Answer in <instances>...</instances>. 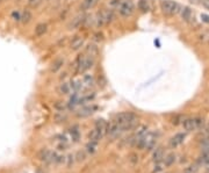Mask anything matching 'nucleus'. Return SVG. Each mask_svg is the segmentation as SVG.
<instances>
[{"label": "nucleus", "instance_id": "1", "mask_svg": "<svg viewBox=\"0 0 209 173\" xmlns=\"http://www.w3.org/2000/svg\"><path fill=\"white\" fill-rule=\"evenodd\" d=\"M94 64V58H92L91 56L86 55L85 52H82L80 55H78V57L76 58L73 66H74V71L78 74H82L86 71H88Z\"/></svg>", "mask_w": 209, "mask_h": 173}, {"label": "nucleus", "instance_id": "2", "mask_svg": "<svg viewBox=\"0 0 209 173\" xmlns=\"http://www.w3.org/2000/svg\"><path fill=\"white\" fill-rule=\"evenodd\" d=\"M115 122L120 124L122 131L130 130L137 124V116L131 112H123L116 115Z\"/></svg>", "mask_w": 209, "mask_h": 173}, {"label": "nucleus", "instance_id": "3", "mask_svg": "<svg viewBox=\"0 0 209 173\" xmlns=\"http://www.w3.org/2000/svg\"><path fill=\"white\" fill-rule=\"evenodd\" d=\"M114 19V14H113V11L112 9H101L100 12L96 13V16H95V25L98 28H101V27H104L109 25Z\"/></svg>", "mask_w": 209, "mask_h": 173}, {"label": "nucleus", "instance_id": "4", "mask_svg": "<svg viewBox=\"0 0 209 173\" xmlns=\"http://www.w3.org/2000/svg\"><path fill=\"white\" fill-rule=\"evenodd\" d=\"M159 6H160V9L164 14L170 15V16L179 13L180 8H181L180 5L177 1H173V0H160Z\"/></svg>", "mask_w": 209, "mask_h": 173}, {"label": "nucleus", "instance_id": "5", "mask_svg": "<svg viewBox=\"0 0 209 173\" xmlns=\"http://www.w3.org/2000/svg\"><path fill=\"white\" fill-rule=\"evenodd\" d=\"M135 13V4L133 0H122L119 5V14L122 17H130Z\"/></svg>", "mask_w": 209, "mask_h": 173}, {"label": "nucleus", "instance_id": "6", "mask_svg": "<svg viewBox=\"0 0 209 173\" xmlns=\"http://www.w3.org/2000/svg\"><path fill=\"white\" fill-rule=\"evenodd\" d=\"M182 125L185 128V130H187V131L196 130V129H200L203 125V119H201V117L186 119L182 121Z\"/></svg>", "mask_w": 209, "mask_h": 173}, {"label": "nucleus", "instance_id": "7", "mask_svg": "<svg viewBox=\"0 0 209 173\" xmlns=\"http://www.w3.org/2000/svg\"><path fill=\"white\" fill-rule=\"evenodd\" d=\"M85 21H86L85 15H84L82 13H81V14H78V15H76V16L70 21V23L68 25V29H70V30L78 29V28H80V27L84 25V22H85Z\"/></svg>", "mask_w": 209, "mask_h": 173}, {"label": "nucleus", "instance_id": "8", "mask_svg": "<svg viewBox=\"0 0 209 173\" xmlns=\"http://www.w3.org/2000/svg\"><path fill=\"white\" fill-rule=\"evenodd\" d=\"M84 46H85V38L82 36H74L71 40L70 43V49L73 51H79Z\"/></svg>", "mask_w": 209, "mask_h": 173}, {"label": "nucleus", "instance_id": "9", "mask_svg": "<svg viewBox=\"0 0 209 173\" xmlns=\"http://www.w3.org/2000/svg\"><path fill=\"white\" fill-rule=\"evenodd\" d=\"M180 14H181L182 20L186 21V22H192V21L194 20V13L188 6H185V7L180 8Z\"/></svg>", "mask_w": 209, "mask_h": 173}, {"label": "nucleus", "instance_id": "10", "mask_svg": "<svg viewBox=\"0 0 209 173\" xmlns=\"http://www.w3.org/2000/svg\"><path fill=\"white\" fill-rule=\"evenodd\" d=\"M99 1L100 0H82L81 4H80V11L86 12V11L93 9L99 4Z\"/></svg>", "mask_w": 209, "mask_h": 173}, {"label": "nucleus", "instance_id": "11", "mask_svg": "<svg viewBox=\"0 0 209 173\" xmlns=\"http://www.w3.org/2000/svg\"><path fill=\"white\" fill-rule=\"evenodd\" d=\"M121 131H122V129H121L120 124L116 123L115 121L112 122L111 124H108V127H107V134L111 135V136H114V137H115V136H117Z\"/></svg>", "mask_w": 209, "mask_h": 173}, {"label": "nucleus", "instance_id": "12", "mask_svg": "<svg viewBox=\"0 0 209 173\" xmlns=\"http://www.w3.org/2000/svg\"><path fill=\"white\" fill-rule=\"evenodd\" d=\"M107 127H108V123L104 121L103 119L96 120V122H95V129H98V130L102 134V136L107 134Z\"/></svg>", "mask_w": 209, "mask_h": 173}, {"label": "nucleus", "instance_id": "13", "mask_svg": "<svg viewBox=\"0 0 209 173\" xmlns=\"http://www.w3.org/2000/svg\"><path fill=\"white\" fill-rule=\"evenodd\" d=\"M81 84H82V86H85V87H87V89L92 87V86L95 84L93 74H84L82 79H81Z\"/></svg>", "mask_w": 209, "mask_h": 173}, {"label": "nucleus", "instance_id": "14", "mask_svg": "<svg viewBox=\"0 0 209 173\" xmlns=\"http://www.w3.org/2000/svg\"><path fill=\"white\" fill-rule=\"evenodd\" d=\"M96 109V107L95 106H87V107H84V108H81V109L78 112V116L79 117H86V116H88V115H91L94 111Z\"/></svg>", "mask_w": 209, "mask_h": 173}, {"label": "nucleus", "instance_id": "15", "mask_svg": "<svg viewBox=\"0 0 209 173\" xmlns=\"http://www.w3.org/2000/svg\"><path fill=\"white\" fill-rule=\"evenodd\" d=\"M137 8L142 13H148L150 11V3H149V0H138Z\"/></svg>", "mask_w": 209, "mask_h": 173}, {"label": "nucleus", "instance_id": "16", "mask_svg": "<svg viewBox=\"0 0 209 173\" xmlns=\"http://www.w3.org/2000/svg\"><path fill=\"white\" fill-rule=\"evenodd\" d=\"M47 30H48V26H47V23L42 22V23H38V25L35 27L34 33H35V35H36L37 37H41V36H43V35L47 33Z\"/></svg>", "mask_w": 209, "mask_h": 173}, {"label": "nucleus", "instance_id": "17", "mask_svg": "<svg viewBox=\"0 0 209 173\" xmlns=\"http://www.w3.org/2000/svg\"><path fill=\"white\" fill-rule=\"evenodd\" d=\"M84 52H85L86 55H88V56H91L92 58H95L98 56V54H99V49L94 44H88L85 48V51H84Z\"/></svg>", "mask_w": 209, "mask_h": 173}, {"label": "nucleus", "instance_id": "18", "mask_svg": "<svg viewBox=\"0 0 209 173\" xmlns=\"http://www.w3.org/2000/svg\"><path fill=\"white\" fill-rule=\"evenodd\" d=\"M63 65H64V59H62V58L55 59V60L52 62V64H51V72H54V73L58 72V71L62 69Z\"/></svg>", "mask_w": 209, "mask_h": 173}, {"label": "nucleus", "instance_id": "19", "mask_svg": "<svg viewBox=\"0 0 209 173\" xmlns=\"http://www.w3.org/2000/svg\"><path fill=\"white\" fill-rule=\"evenodd\" d=\"M33 19V15H31V12L29 9H25L22 13H21V19L20 21H22L23 23H29Z\"/></svg>", "mask_w": 209, "mask_h": 173}, {"label": "nucleus", "instance_id": "20", "mask_svg": "<svg viewBox=\"0 0 209 173\" xmlns=\"http://www.w3.org/2000/svg\"><path fill=\"white\" fill-rule=\"evenodd\" d=\"M88 138L92 142H98L99 139L102 138V134L98 130V129H93V130H91V133L88 134Z\"/></svg>", "mask_w": 209, "mask_h": 173}, {"label": "nucleus", "instance_id": "21", "mask_svg": "<svg viewBox=\"0 0 209 173\" xmlns=\"http://www.w3.org/2000/svg\"><path fill=\"white\" fill-rule=\"evenodd\" d=\"M184 139H185V134H177V135L171 139V145H172L173 148H176V146L180 145V144L184 142Z\"/></svg>", "mask_w": 209, "mask_h": 173}, {"label": "nucleus", "instance_id": "22", "mask_svg": "<svg viewBox=\"0 0 209 173\" xmlns=\"http://www.w3.org/2000/svg\"><path fill=\"white\" fill-rule=\"evenodd\" d=\"M198 38L202 43H208L209 42V30H203L198 35Z\"/></svg>", "mask_w": 209, "mask_h": 173}, {"label": "nucleus", "instance_id": "23", "mask_svg": "<svg viewBox=\"0 0 209 173\" xmlns=\"http://www.w3.org/2000/svg\"><path fill=\"white\" fill-rule=\"evenodd\" d=\"M71 90V86H70V82H63L60 86H59V92L60 94H68Z\"/></svg>", "mask_w": 209, "mask_h": 173}, {"label": "nucleus", "instance_id": "24", "mask_svg": "<svg viewBox=\"0 0 209 173\" xmlns=\"http://www.w3.org/2000/svg\"><path fill=\"white\" fill-rule=\"evenodd\" d=\"M164 158V151H163V149H157L156 151H155V154H153V160L155 162H160L161 159Z\"/></svg>", "mask_w": 209, "mask_h": 173}, {"label": "nucleus", "instance_id": "25", "mask_svg": "<svg viewBox=\"0 0 209 173\" xmlns=\"http://www.w3.org/2000/svg\"><path fill=\"white\" fill-rule=\"evenodd\" d=\"M43 1L44 0H27V5L30 8H37L41 6V4Z\"/></svg>", "mask_w": 209, "mask_h": 173}, {"label": "nucleus", "instance_id": "26", "mask_svg": "<svg viewBox=\"0 0 209 173\" xmlns=\"http://www.w3.org/2000/svg\"><path fill=\"white\" fill-rule=\"evenodd\" d=\"M50 156H51V152L48 150H42L41 154H40V158L41 160H44V162H49L50 160Z\"/></svg>", "mask_w": 209, "mask_h": 173}, {"label": "nucleus", "instance_id": "27", "mask_svg": "<svg viewBox=\"0 0 209 173\" xmlns=\"http://www.w3.org/2000/svg\"><path fill=\"white\" fill-rule=\"evenodd\" d=\"M174 162H176V156H174L173 154L167 155V156L165 157V159H164V163H165L166 166H171Z\"/></svg>", "mask_w": 209, "mask_h": 173}, {"label": "nucleus", "instance_id": "28", "mask_svg": "<svg viewBox=\"0 0 209 173\" xmlns=\"http://www.w3.org/2000/svg\"><path fill=\"white\" fill-rule=\"evenodd\" d=\"M86 150H87V152H90V154L95 152V150H96V142L90 141V143L86 145Z\"/></svg>", "mask_w": 209, "mask_h": 173}, {"label": "nucleus", "instance_id": "29", "mask_svg": "<svg viewBox=\"0 0 209 173\" xmlns=\"http://www.w3.org/2000/svg\"><path fill=\"white\" fill-rule=\"evenodd\" d=\"M76 157H77V160L78 162H82V160H85V158H86L85 152H84V151H78Z\"/></svg>", "mask_w": 209, "mask_h": 173}, {"label": "nucleus", "instance_id": "30", "mask_svg": "<svg viewBox=\"0 0 209 173\" xmlns=\"http://www.w3.org/2000/svg\"><path fill=\"white\" fill-rule=\"evenodd\" d=\"M195 1H198L200 5H202L206 9L209 11V0H195Z\"/></svg>", "mask_w": 209, "mask_h": 173}, {"label": "nucleus", "instance_id": "31", "mask_svg": "<svg viewBox=\"0 0 209 173\" xmlns=\"http://www.w3.org/2000/svg\"><path fill=\"white\" fill-rule=\"evenodd\" d=\"M201 144L203 146H208L209 145V136H204L201 138Z\"/></svg>", "mask_w": 209, "mask_h": 173}, {"label": "nucleus", "instance_id": "32", "mask_svg": "<svg viewBox=\"0 0 209 173\" xmlns=\"http://www.w3.org/2000/svg\"><path fill=\"white\" fill-rule=\"evenodd\" d=\"M12 17H13L14 20H16V21H20V19H21V13H19L17 11H15V12L12 13Z\"/></svg>", "mask_w": 209, "mask_h": 173}, {"label": "nucleus", "instance_id": "33", "mask_svg": "<svg viewBox=\"0 0 209 173\" xmlns=\"http://www.w3.org/2000/svg\"><path fill=\"white\" fill-rule=\"evenodd\" d=\"M129 159H130V162H131L133 164H136V163L138 162V156H137L136 154H131Z\"/></svg>", "mask_w": 209, "mask_h": 173}, {"label": "nucleus", "instance_id": "34", "mask_svg": "<svg viewBox=\"0 0 209 173\" xmlns=\"http://www.w3.org/2000/svg\"><path fill=\"white\" fill-rule=\"evenodd\" d=\"M94 40L98 41V42L102 41V40H103V34H102V33H96V34L94 35Z\"/></svg>", "mask_w": 209, "mask_h": 173}, {"label": "nucleus", "instance_id": "35", "mask_svg": "<svg viewBox=\"0 0 209 173\" xmlns=\"http://www.w3.org/2000/svg\"><path fill=\"white\" fill-rule=\"evenodd\" d=\"M201 20L203 21L204 23H209V15H207V14H201Z\"/></svg>", "mask_w": 209, "mask_h": 173}, {"label": "nucleus", "instance_id": "36", "mask_svg": "<svg viewBox=\"0 0 209 173\" xmlns=\"http://www.w3.org/2000/svg\"><path fill=\"white\" fill-rule=\"evenodd\" d=\"M64 162H65V157H63V156H57L56 163H64Z\"/></svg>", "mask_w": 209, "mask_h": 173}, {"label": "nucleus", "instance_id": "37", "mask_svg": "<svg viewBox=\"0 0 209 173\" xmlns=\"http://www.w3.org/2000/svg\"><path fill=\"white\" fill-rule=\"evenodd\" d=\"M72 158H73V157H72V155H70V156H69V164H68L69 166H70V165L73 163V159H72Z\"/></svg>", "mask_w": 209, "mask_h": 173}, {"label": "nucleus", "instance_id": "38", "mask_svg": "<svg viewBox=\"0 0 209 173\" xmlns=\"http://www.w3.org/2000/svg\"><path fill=\"white\" fill-rule=\"evenodd\" d=\"M160 170H161V167H160V166H157V168H155L153 172H158V171H160Z\"/></svg>", "mask_w": 209, "mask_h": 173}, {"label": "nucleus", "instance_id": "39", "mask_svg": "<svg viewBox=\"0 0 209 173\" xmlns=\"http://www.w3.org/2000/svg\"><path fill=\"white\" fill-rule=\"evenodd\" d=\"M36 173H43V172H42V171H37Z\"/></svg>", "mask_w": 209, "mask_h": 173}, {"label": "nucleus", "instance_id": "40", "mask_svg": "<svg viewBox=\"0 0 209 173\" xmlns=\"http://www.w3.org/2000/svg\"><path fill=\"white\" fill-rule=\"evenodd\" d=\"M15 1H20V0H15Z\"/></svg>", "mask_w": 209, "mask_h": 173}]
</instances>
